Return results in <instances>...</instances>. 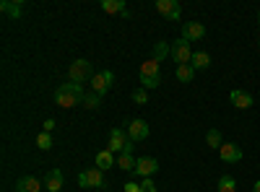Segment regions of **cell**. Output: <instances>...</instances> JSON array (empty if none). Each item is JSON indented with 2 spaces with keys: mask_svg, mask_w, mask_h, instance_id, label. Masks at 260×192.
I'll return each instance as SVG.
<instances>
[{
  "mask_svg": "<svg viewBox=\"0 0 260 192\" xmlns=\"http://www.w3.org/2000/svg\"><path fill=\"white\" fill-rule=\"evenodd\" d=\"M257 47H260V45H257Z\"/></svg>",
  "mask_w": 260,
  "mask_h": 192,
  "instance_id": "35",
  "label": "cell"
},
{
  "mask_svg": "<svg viewBox=\"0 0 260 192\" xmlns=\"http://www.w3.org/2000/svg\"><path fill=\"white\" fill-rule=\"evenodd\" d=\"M112 83H115V73H112V70L94 73V78H91V91H94V94H99V96H104L107 91L112 89Z\"/></svg>",
  "mask_w": 260,
  "mask_h": 192,
  "instance_id": "3",
  "label": "cell"
},
{
  "mask_svg": "<svg viewBox=\"0 0 260 192\" xmlns=\"http://www.w3.org/2000/svg\"><path fill=\"white\" fill-rule=\"evenodd\" d=\"M42 192H45V189H42Z\"/></svg>",
  "mask_w": 260,
  "mask_h": 192,
  "instance_id": "34",
  "label": "cell"
},
{
  "mask_svg": "<svg viewBox=\"0 0 260 192\" xmlns=\"http://www.w3.org/2000/svg\"><path fill=\"white\" fill-rule=\"evenodd\" d=\"M141 86H143V89H156V86H161V75H156V78H141Z\"/></svg>",
  "mask_w": 260,
  "mask_h": 192,
  "instance_id": "27",
  "label": "cell"
},
{
  "mask_svg": "<svg viewBox=\"0 0 260 192\" xmlns=\"http://www.w3.org/2000/svg\"><path fill=\"white\" fill-rule=\"evenodd\" d=\"M156 11L161 16H167L169 21H180L182 18V8L177 0H156Z\"/></svg>",
  "mask_w": 260,
  "mask_h": 192,
  "instance_id": "7",
  "label": "cell"
},
{
  "mask_svg": "<svg viewBox=\"0 0 260 192\" xmlns=\"http://www.w3.org/2000/svg\"><path fill=\"white\" fill-rule=\"evenodd\" d=\"M206 143H208L211 148H216V151H219V148L224 145V138H221V133L216 130V127H211V130L206 133Z\"/></svg>",
  "mask_w": 260,
  "mask_h": 192,
  "instance_id": "19",
  "label": "cell"
},
{
  "mask_svg": "<svg viewBox=\"0 0 260 192\" xmlns=\"http://www.w3.org/2000/svg\"><path fill=\"white\" fill-rule=\"evenodd\" d=\"M257 24H260V13H257Z\"/></svg>",
  "mask_w": 260,
  "mask_h": 192,
  "instance_id": "33",
  "label": "cell"
},
{
  "mask_svg": "<svg viewBox=\"0 0 260 192\" xmlns=\"http://www.w3.org/2000/svg\"><path fill=\"white\" fill-rule=\"evenodd\" d=\"M115 164H117V161H115V153H112V151H107V148H104V151L96 153V169H102V172L112 169Z\"/></svg>",
  "mask_w": 260,
  "mask_h": 192,
  "instance_id": "15",
  "label": "cell"
},
{
  "mask_svg": "<svg viewBox=\"0 0 260 192\" xmlns=\"http://www.w3.org/2000/svg\"><path fill=\"white\" fill-rule=\"evenodd\" d=\"M190 65H192L195 70H206V68L211 65V57H208V52H192Z\"/></svg>",
  "mask_w": 260,
  "mask_h": 192,
  "instance_id": "17",
  "label": "cell"
},
{
  "mask_svg": "<svg viewBox=\"0 0 260 192\" xmlns=\"http://www.w3.org/2000/svg\"><path fill=\"white\" fill-rule=\"evenodd\" d=\"M159 172V161L154 156H141L136 164V174H141L143 179H151V174Z\"/></svg>",
  "mask_w": 260,
  "mask_h": 192,
  "instance_id": "8",
  "label": "cell"
},
{
  "mask_svg": "<svg viewBox=\"0 0 260 192\" xmlns=\"http://www.w3.org/2000/svg\"><path fill=\"white\" fill-rule=\"evenodd\" d=\"M252 192H260V179H257V182L252 184Z\"/></svg>",
  "mask_w": 260,
  "mask_h": 192,
  "instance_id": "32",
  "label": "cell"
},
{
  "mask_svg": "<svg viewBox=\"0 0 260 192\" xmlns=\"http://www.w3.org/2000/svg\"><path fill=\"white\" fill-rule=\"evenodd\" d=\"M0 8H3V13L11 16V18H18V16H21V3H11V0H3V3H0Z\"/></svg>",
  "mask_w": 260,
  "mask_h": 192,
  "instance_id": "22",
  "label": "cell"
},
{
  "mask_svg": "<svg viewBox=\"0 0 260 192\" xmlns=\"http://www.w3.org/2000/svg\"><path fill=\"white\" fill-rule=\"evenodd\" d=\"M16 192H42V184L37 177H21L16 182Z\"/></svg>",
  "mask_w": 260,
  "mask_h": 192,
  "instance_id": "14",
  "label": "cell"
},
{
  "mask_svg": "<svg viewBox=\"0 0 260 192\" xmlns=\"http://www.w3.org/2000/svg\"><path fill=\"white\" fill-rule=\"evenodd\" d=\"M172 57H175V62H180V65H190V60H192L190 42H187V39L172 42Z\"/></svg>",
  "mask_w": 260,
  "mask_h": 192,
  "instance_id": "5",
  "label": "cell"
},
{
  "mask_svg": "<svg viewBox=\"0 0 260 192\" xmlns=\"http://www.w3.org/2000/svg\"><path fill=\"white\" fill-rule=\"evenodd\" d=\"M175 75H177V81H180V83H190V81H192V75H195V68H192V65H177Z\"/></svg>",
  "mask_w": 260,
  "mask_h": 192,
  "instance_id": "20",
  "label": "cell"
},
{
  "mask_svg": "<svg viewBox=\"0 0 260 192\" xmlns=\"http://www.w3.org/2000/svg\"><path fill=\"white\" fill-rule=\"evenodd\" d=\"M219 156H221V161H226V164H237V161H242V148L237 145V143H224V145L219 148Z\"/></svg>",
  "mask_w": 260,
  "mask_h": 192,
  "instance_id": "11",
  "label": "cell"
},
{
  "mask_svg": "<svg viewBox=\"0 0 260 192\" xmlns=\"http://www.w3.org/2000/svg\"><path fill=\"white\" fill-rule=\"evenodd\" d=\"M125 192H141V184H136V182H127V184H125Z\"/></svg>",
  "mask_w": 260,
  "mask_h": 192,
  "instance_id": "30",
  "label": "cell"
},
{
  "mask_svg": "<svg viewBox=\"0 0 260 192\" xmlns=\"http://www.w3.org/2000/svg\"><path fill=\"white\" fill-rule=\"evenodd\" d=\"M127 143H130L127 133H125V130H120V127H115V130L110 133V143H107V151H112L115 156H120V153H125V151H127Z\"/></svg>",
  "mask_w": 260,
  "mask_h": 192,
  "instance_id": "4",
  "label": "cell"
},
{
  "mask_svg": "<svg viewBox=\"0 0 260 192\" xmlns=\"http://www.w3.org/2000/svg\"><path fill=\"white\" fill-rule=\"evenodd\" d=\"M156 75H161V70H159V62L154 57L141 62V78H156Z\"/></svg>",
  "mask_w": 260,
  "mask_h": 192,
  "instance_id": "16",
  "label": "cell"
},
{
  "mask_svg": "<svg viewBox=\"0 0 260 192\" xmlns=\"http://www.w3.org/2000/svg\"><path fill=\"white\" fill-rule=\"evenodd\" d=\"M229 99H232V104L237 106V109H250V106H252V96L247 91H240V89H234L229 94Z\"/></svg>",
  "mask_w": 260,
  "mask_h": 192,
  "instance_id": "13",
  "label": "cell"
},
{
  "mask_svg": "<svg viewBox=\"0 0 260 192\" xmlns=\"http://www.w3.org/2000/svg\"><path fill=\"white\" fill-rule=\"evenodd\" d=\"M133 101H136V104H146V101H148L146 89H136V91H133Z\"/></svg>",
  "mask_w": 260,
  "mask_h": 192,
  "instance_id": "28",
  "label": "cell"
},
{
  "mask_svg": "<svg viewBox=\"0 0 260 192\" xmlns=\"http://www.w3.org/2000/svg\"><path fill=\"white\" fill-rule=\"evenodd\" d=\"M136 159H133V153H120L117 156V164L115 166H120V169H125V172H130V169H133V172H136Z\"/></svg>",
  "mask_w": 260,
  "mask_h": 192,
  "instance_id": "21",
  "label": "cell"
},
{
  "mask_svg": "<svg viewBox=\"0 0 260 192\" xmlns=\"http://www.w3.org/2000/svg\"><path fill=\"white\" fill-rule=\"evenodd\" d=\"M104 13H125V0H102Z\"/></svg>",
  "mask_w": 260,
  "mask_h": 192,
  "instance_id": "18",
  "label": "cell"
},
{
  "mask_svg": "<svg viewBox=\"0 0 260 192\" xmlns=\"http://www.w3.org/2000/svg\"><path fill=\"white\" fill-rule=\"evenodd\" d=\"M141 192H159V187L151 182V179H143V182H141Z\"/></svg>",
  "mask_w": 260,
  "mask_h": 192,
  "instance_id": "29",
  "label": "cell"
},
{
  "mask_svg": "<svg viewBox=\"0 0 260 192\" xmlns=\"http://www.w3.org/2000/svg\"><path fill=\"white\" fill-rule=\"evenodd\" d=\"M45 189L47 192H62V172H60V169H50V172H47Z\"/></svg>",
  "mask_w": 260,
  "mask_h": 192,
  "instance_id": "12",
  "label": "cell"
},
{
  "mask_svg": "<svg viewBox=\"0 0 260 192\" xmlns=\"http://www.w3.org/2000/svg\"><path fill=\"white\" fill-rule=\"evenodd\" d=\"M167 55H172V47L167 45V42H156V45H154V60L161 62Z\"/></svg>",
  "mask_w": 260,
  "mask_h": 192,
  "instance_id": "23",
  "label": "cell"
},
{
  "mask_svg": "<svg viewBox=\"0 0 260 192\" xmlns=\"http://www.w3.org/2000/svg\"><path fill=\"white\" fill-rule=\"evenodd\" d=\"M37 145L42 148V151H50V148H52V135L42 130V133L37 135Z\"/></svg>",
  "mask_w": 260,
  "mask_h": 192,
  "instance_id": "25",
  "label": "cell"
},
{
  "mask_svg": "<svg viewBox=\"0 0 260 192\" xmlns=\"http://www.w3.org/2000/svg\"><path fill=\"white\" fill-rule=\"evenodd\" d=\"M127 138L138 143V140H146L148 138V122L143 120H133V122H127Z\"/></svg>",
  "mask_w": 260,
  "mask_h": 192,
  "instance_id": "10",
  "label": "cell"
},
{
  "mask_svg": "<svg viewBox=\"0 0 260 192\" xmlns=\"http://www.w3.org/2000/svg\"><path fill=\"white\" fill-rule=\"evenodd\" d=\"M219 192H237V182H234V177L224 174V177L219 179Z\"/></svg>",
  "mask_w": 260,
  "mask_h": 192,
  "instance_id": "24",
  "label": "cell"
},
{
  "mask_svg": "<svg viewBox=\"0 0 260 192\" xmlns=\"http://www.w3.org/2000/svg\"><path fill=\"white\" fill-rule=\"evenodd\" d=\"M99 104H102V96H99V94H94V91L86 94V99H83V106H86V109H96Z\"/></svg>",
  "mask_w": 260,
  "mask_h": 192,
  "instance_id": "26",
  "label": "cell"
},
{
  "mask_svg": "<svg viewBox=\"0 0 260 192\" xmlns=\"http://www.w3.org/2000/svg\"><path fill=\"white\" fill-rule=\"evenodd\" d=\"M78 184L81 187H104V172L102 169H86V172L78 174Z\"/></svg>",
  "mask_w": 260,
  "mask_h": 192,
  "instance_id": "6",
  "label": "cell"
},
{
  "mask_svg": "<svg viewBox=\"0 0 260 192\" xmlns=\"http://www.w3.org/2000/svg\"><path fill=\"white\" fill-rule=\"evenodd\" d=\"M42 127H45V133H52L55 130V120H45V125H42Z\"/></svg>",
  "mask_w": 260,
  "mask_h": 192,
  "instance_id": "31",
  "label": "cell"
},
{
  "mask_svg": "<svg viewBox=\"0 0 260 192\" xmlns=\"http://www.w3.org/2000/svg\"><path fill=\"white\" fill-rule=\"evenodd\" d=\"M203 36H206V26L201 24V21H187V24H182V39L198 42Z\"/></svg>",
  "mask_w": 260,
  "mask_h": 192,
  "instance_id": "9",
  "label": "cell"
},
{
  "mask_svg": "<svg viewBox=\"0 0 260 192\" xmlns=\"http://www.w3.org/2000/svg\"><path fill=\"white\" fill-rule=\"evenodd\" d=\"M86 99V94H83V86L81 83H62V86H57V91H55V101L62 106V109H71V106H76V104H81Z\"/></svg>",
  "mask_w": 260,
  "mask_h": 192,
  "instance_id": "1",
  "label": "cell"
},
{
  "mask_svg": "<svg viewBox=\"0 0 260 192\" xmlns=\"http://www.w3.org/2000/svg\"><path fill=\"white\" fill-rule=\"evenodd\" d=\"M68 75H71V81H73V83H83V81H91V78H94L91 62H89V60H76L73 65H71V70H68Z\"/></svg>",
  "mask_w": 260,
  "mask_h": 192,
  "instance_id": "2",
  "label": "cell"
}]
</instances>
